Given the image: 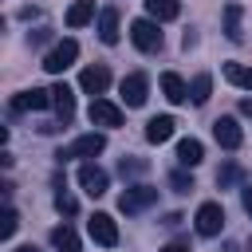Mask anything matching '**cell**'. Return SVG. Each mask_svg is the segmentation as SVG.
Returning a JSON list of instances; mask_svg holds the SVG:
<instances>
[{
    "label": "cell",
    "instance_id": "obj_6",
    "mask_svg": "<svg viewBox=\"0 0 252 252\" xmlns=\"http://www.w3.org/2000/svg\"><path fill=\"white\" fill-rule=\"evenodd\" d=\"M79 87H83L91 98H102V91L110 87V71H106L102 63H94V67H83V75H79Z\"/></svg>",
    "mask_w": 252,
    "mask_h": 252
},
{
    "label": "cell",
    "instance_id": "obj_15",
    "mask_svg": "<svg viewBox=\"0 0 252 252\" xmlns=\"http://www.w3.org/2000/svg\"><path fill=\"white\" fill-rule=\"evenodd\" d=\"M98 39H102L106 47L118 43V8H102V12H98Z\"/></svg>",
    "mask_w": 252,
    "mask_h": 252
},
{
    "label": "cell",
    "instance_id": "obj_21",
    "mask_svg": "<svg viewBox=\"0 0 252 252\" xmlns=\"http://www.w3.org/2000/svg\"><path fill=\"white\" fill-rule=\"evenodd\" d=\"M209 94H213V79H209V75H197V79L189 83V102H193V106H205Z\"/></svg>",
    "mask_w": 252,
    "mask_h": 252
},
{
    "label": "cell",
    "instance_id": "obj_24",
    "mask_svg": "<svg viewBox=\"0 0 252 252\" xmlns=\"http://www.w3.org/2000/svg\"><path fill=\"white\" fill-rule=\"evenodd\" d=\"M16 224H20V217H16V209H12V205H4V213H0V240H12V232H16Z\"/></svg>",
    "mask_w": 252,
    "mask_h": 252
},
{
    "label": "cell",
    "instance_id": "obj_25",
    "mask_svg": "<svg viewBox=\"0 0 252 252\" xmlns=\"http://www.w3.org/2000/svg\"><path fill=\"white\" fill-rule=\"evenodd\" d=\"M169 185H173V193H193V177H189V173H181V169H177V173H169Z\"/></svg>",
    "mask_w": 252,
    "mask_h": 252
},
{
    "label": "cell",
    "instance_id": "obj_14",
    "mask_svg": "<svg viewBox=\"0 0 252 252\" xmlns=\"http://www.w3.org/2000/svg\"><path fill=\"white\" fill-rule=\"evenodd\" d=\"M173 126H177V122H173L169 114H158V118H150V122H146V142H154V146L169 142V138H173Z\"/></svg>",
    "mask_w": 252,
    "mask_h": 252
},
{
    "label": "cell",
    "instance_id": "obj_9",
    "mask_svg": "<svg viewBox=\"0 0 252 252\" xmlns=\"http://www.w3.org/2000/svg\"><path fill=\"white\" fill-rule=\"evenodd\" d=\"M87 118H91L94 126H122V110H118L110 98H91Z\"/></svg>",
    "mask_w": 252,
    "mask_h": 252
},
{
    "label": "cell",
    "instance_id": "obj_4",
    "mask_svg": "<svg viewBox=\"0 0 252 252\" xmlns=\"http://www.w3.org/2000/svg\"><path fill=\"white\" fill-rule=\"evenodd\" d=\"M158 201V189L154 185H130L122 197H118V209L122 213H142V209H150Z\"/></svg>",
    "mask_w": 252,
    "mask_h": 252
},
{
    "label": "cell",
    "instance_id": "obj_12",
    "mask_svg": "<svg viewBox=\"0 0 252 252\" xmlns=\"http://www.w3.org/2000/svg\"><path fill=\"white\" fill-rule=\"evenodd\" d=\"M43 106H51V91H39V87L20 91L12 98V110H43Z\"/></svg>",
    "mask_w": 252,
    "mask_h": 252
},
{
    "label": "cell",
    "instance_id": "obj_8",
    "mask_svg": "<svg viewBox=\"0 0 252 252\" xmlns=\"http://www.w3.org/2000/svg\"><path fill=\"white\" fill-rule=\"evenodd\" d=\"M146 94H150V79H146L142 71H134V75L122 79V102H126V106H142Z\"/></svg>",
    "mask_w": 252,
    "mask_h": 252
},
{
    "label": "cell",
    "instance_id": "obj_27",
    "mask_svg": "<svg viewBox=\"0 0 252 252\" xmlns=\"http://www.w3.org/2000/svg\"><path fill=\"white\" fill-rule=\"evenodd\" d=\"M232 181H236V165H224V169L217 173V185L224 189V185H232Z\"/></svg>",
    "mask_w": 252,
    "mask_h": 252
},
{
    "label": "cell",
    "instance_id": "obj_13",
    "mask_svg": "<svg viewBox=\"0 0 252 252\" xmlns=\"http://www.w3.org/2000/svg\"><path fill=\"white\" fill-rule=\"evenodd\" d=\"M51 106L59 110L63 122H71V114H75V91H71L67 83H55V87H51Z\"/></svg>",
    "mask_w": 252,
    "mask_h": 252
},
{
    "label": "cell",
    "instance_id": "obj_3",
    "mask_svg": "<svg viewBox=\"0 0 252 252\" xmlns=\"http://www.w3.org/2000/svg\"><path fill=\"white\" fill-rule=\"evenodd\" d=\"M87 232H91V240L102 244V248H114V244H118V224H114L110 213H94V217L87 220Z\"/></svg>",
    "mask_w": 252,
    "mask_h": 252
},
{
    "label": "cell",
    "instance_id": "obj_1",
    "mask_svg": "<svg viewBox=\"0 0 252 252\" xmlns=\"http://www.w3.org/2000/svg\"><path fill=\"white\" fill-rule=\"evenodd\" d=\"M79 59V43L75 39H59L47 55H43V71H51V75H63L71 63Z\"/></svg>",
    "mask_w": 252,
    "mask_h": 252
},
{
    "label": "cell",
    "instance_id": "obj_30",
    "mask_svg": "<svg viewBox=\"0 0 252 252\" xmlns=\"http://www.w3.org/2000/svg\"><path fill=\"white\" fill-rule=\"evenodd\" d=\"M16 252H39V248H35V244H20Z\"/></svg>",
    "mask_w": 252,
    "mask_h": 252
},
{
    "label": "cell",
    "instance_id": "obj_18",
    "mask_svg": "<svg viewBox=\"0 0 252 252\" xmlns=\"http://www.w3.org/2000/svg\"><path fill=\"white\" fill-rule=\"evenodd\" d=\"M91 20H94V0H75L67 8V28H83Z\"/></svg>",
    "mask_w": 252,
    "mask_h": 252
},
{
    "label": "cell",
    "instance_id": "obj_20",
    "mask_svg": "<svg viewBox=\"0 0 252 252\" xmlns=\"http://www.w3.org/2000/svg\"><path fill=\"white\" fill-rule=\"evenodd\" d=\"M51 244H55V252H79V236H75V228H71V224L51 228Z\"/></svg>",
    "mask_w": 252,
    "mask_h": 252
},
{
    "label": "cell",
    "instance_id": "obj_16",
    "mask_svg": "<svg viewBox=\"0 0 252 252\" xmlns=\"http://www.w3.org/2000/svg\"><path fill=\"white\" fill-rule=\"evenodd\" d=\"M161 94H165L169 102H185V98H189V87H185V79H181V75L165 71V75H161Z\"/></svg>",
    "mask_w": 252,
    "mask_h": 252
},
{
    "label": "cell",
    "instance_id": "obj_31",
    "mask_svg": "<svg viewBox=\"0 0 252 252\" xmlns=\"http://www.w3.org/2000/svg\"><path fill=\"white\" fill-rule=\"evenodd\" d=\"M248 252H252V240H248Z\"/></svg>",
    "mask_w": 252,
    "mask_h": 252
},
{
    "label": "cell",
    "instance_id": "obj_17",
    "mask_svg": "<svg viewBox=\"0 0 252 252\" xmlns=\"http://www.w3.org/2000/svg\"><path fill=\"white\" fill-rule=\"evenodd\" d=\"M177 161H181V165H201V161H205V146H201L197 138H181V142H177Z\"/></svg>",
    "mask_w": 252,
    "mask_h": 252
},
{
    "label": "cell",
    "instance_id": "obj_28",
    "mask_svg": "<svg viewBox=\"0 0 252 252\" xmlns=\"http://www.w3.org/2000/svg\"><path fill=\"white\" fill-rule=\"evenodd\" d=\"M240 201H244V213H248V217H252V185H248V189H244V193H240Z\"/></svg>",
    "mask_w": 252,
    "mask_h": 252
},
{
    "label": "cell",
    "instance_id": "obj_2",
    "mask_svg": "<svg viewBox=\"0 0 252 252\" xmlns=\"http://www.w3.org/2000/svg\"><path fill=\"white\" fill-rule=\"evenodd\" d=\"M130 39L138 51H161V32H158V20H134L130 24Z\"/></svg>",
    "mask_w": 252,
    "mask_h": 252
},
{
    "label": "cell",
    "instance_id": "obj_29",
    "mask_svg": "<svg viewBox=\"0 0 252 252\" xmlns=\"http://www.w3.org/2000/svg\"><path fill=\"white\" fill-rule=\"evenodd\" d=\"M161 252H189V248H185V244H165Z\"/></svg>",
    "mask_w": 252,
    "mask_h": 252
},
{
    "label": "cell",
    "instance_id": "obj_23",
    "mask_svg": "<svg viewBox=\"0 0 252 252\" xmlns=\"http://www.w3.org/2000/svg\"><path fill=\"white\" fill-rule=\"evenodd\" d=\"M224 79H228V83H236V87H244V91H252V67L224 63Z\"/></svg>",
    "mask_w": 252,
    "mask_h": 252
},
{
    "label": "cell",
    "instance_id": "obj_5",
    "mask_svg": "<svg viewBox=\"0 0 252 252\" xmlns=\"http://www.w3.org/2000/svg\"><path fill=\"white\" fill-rule=\"evenodd\" d=\"M193 224H197V232H201V236H217V232L224 228V209H220L217 201H205V205L197 209Z\"/></svg>",
    "mask_w": 252,
    "mask_h": 252
},
{
    "label": "cell",
    "instance_id": "obj_11",
    "mask_svg": "<svg viewBox=\"0 0 252 252\" xmlns=\"http://www.w3.org/2000/svg\"><path fill=\"white\" fill-rule=\"evenodd\" d=\"M213 138H217L224 150H236V146L244 142V130L236 126V118H217V122H213Z\"/></svg>",
    "mask_w": 252,
    "mask_h": 252
},
{
    "label": "cell",
    "instance_id": "obj_7",
    "mask_svg": "<svg viewBox=\"0 0 252 252\" xmlns=\"http://www.w3.org/2000/svg\"><path fill=\"white\" fill-rule=\"evenodd\" d=\"M106 150V138L102 134H83V138H75L67 150H59V158H94V154H102Z\"/></svg>",
    "mask_w": 252,
    "mask_h": 252
},
{
    "label": "cell",
    "instance_id": "obj_19",
    "mask_svg": "<svg viewBox=\"0 0 252 252\" xmlns=\"http://www.w3.org/2000/svg\"><path fill=\"white\" fill-rule=\"evenodd\" d=\"M146 12H150V20L165 24V20H177L181 4H177V0H146Z\"/></svg>",
    "mask_w": 252,
    "mask_h": 252
},
{
    "label": "cell",
    "instance_id": "obj_22",
    "mask_svg": "<svg viewBox=\"0 0 252 252\" xmlns=\"http://www.w3.org/2000/svg\"><path fill=\"white\" fill-rule=\"evenodd\" d=\"M224 35H228L232 43L244 39V32H240V4H228V8H224Z\"/></svg>",
    "mask_w": 252,
    "mask_h": 252
},
{
    "label": "cell",
    "instance_id": "obj_10",
    "mask_svg": "<svg viewBox=\"0 0 252 252\" xmlns=\"http://www.w3.org/2000/svg\"><path fill=\"white\" fill-rule=\"evenodd\" d=\"M79 185H83L87 197H102L106 185H110V177H106V169H98V165H79Z\"/></svg>",
    "mask_w": 252,
    "mask_h": 252
},
{
    "label": "cell",
    "instance_id": "obj_26",
    "mask_svg": "<svg viewBox=\"0 0 252 252\" xmlns=\"http://www.w3.org/2000/svg\"><path fill=\"white\" fill-rule=\"evenodd\" d=\"M55 209H59L63 217H71L79 205H75V197H71V193H55Z\"/></svg>",
    "mask_w": 252,
    "mask_h": 252
}]
</instances>
